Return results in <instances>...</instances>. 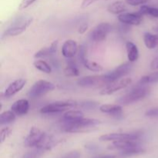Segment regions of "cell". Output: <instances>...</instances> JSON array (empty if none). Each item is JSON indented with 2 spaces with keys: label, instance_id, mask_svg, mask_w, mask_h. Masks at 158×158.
Listing matches in <instances>:
<instances>
[{
  "label": "cell",
  "instance_id": "1",
  "mask_svg": "<svg viewBox=\"0 0 158 158\" xmlns=\"http://www.w3.org/2000/svg\"><path fill=\"white\" fill-rule=\"evenodd\" d=\"M24 146L26 148H35L43 152V151L50 149L52 142L48 139L46 133L36 127H32L25 138Z\"/></svg>",
  "mask_w": 158,
  "mask_h": 158
},
{
  "label": "cell",
  "instance_id": "2",
  "mask_svg": "<svg viewBox=\"0 0 158 158\" xmlns=\"http://www.w3.org/2000/svg\"><path fill=\"white\" fill-rule=\"evenodd\" d=\"M100 121L96 119L83 118L77 122L64 124V131L68 133L88 132L100 124Z\"/></svg>",
  "mask_w": 158,
  "mask_h": 158
},
{
  "label": "cell",
  "instance_id": "3",
  "mask_svg": "<svg viewBox=\"0 0 158 158\" xmlns=\"http://www.w3.org/2000/svg\"><path fill=\"white\" fill-rule=\"evenodd\" d=\"M150 94V88L145 85H141L140 86L135 87L126 94L122 96L121 97L117 100V103L121 105H128L131 103H135L142 99L145 98Z\"/></svg>",
  "mask_w": 158,
  "mask_h": 158
},
{
  "label": "cell",
  "instance_id": "4",
  "mask_svg": "<svg viewBox=\"0 0 158 158\" xmlns=\"http://www.w3.org/2000/svg\"><path fill=\"white\" fill-rule=\"evenodd\" d=\"M32 18H24V17H19V18L15 19L12 24L5 30L3 32L2 38L4 37H11L16 36L20 35L26 30L29 25L32 23Z\"/></svg>",
  "mask_w": 158,
  "mask_h": 158
},
{
  "label": "cell",
  "instance_id": "5",
  "mask_svg": "<svg viewBox=\"0 0 158 158\" xmlns=\"http://www.w3.org/2000/svg\"><path fill=\"white\" fill-rule=\"evenodd\" d=\"M56 86L51 82L44 80H40L35 82L28 91V97L30 98H39L45 94L55 89Z\"/></svg>",
  "mask_w": 158,
  "mask_h": 158
},
{
  "label": "cell",
  "instance_id": "6",
  "mask_svg": "<svg viewBox=\"0 0 158 158\" xmlns=\"http://www.w3.org/2000/svg\"><path fill=\"white\" fill-rule=\"evenodd\" d=\"M78 106L77 102L73 100H66V101H57L43 106L40 112L41 114H57V113L64 112L72 108Z\"/></svg>",
  "mask_w": 158,
  "mask_h": 158
},
{
  "label": "cell",
  "instance_id": "7",
  "mask_svg": "<svg viewBox=\"0 0 158 158\" xmlns=\"http://www.w3.org/2000/svg\"><path fill=\"white\" fill-rule=\"evenodd\" d=\"M110 81L106 74L98 76H87L82 77L77 81V84L82 87H92V86H103L105 84H110Z\"/></svg>",
  "mask_w": 158,
  "mask_h": 158
},
{
  "label": "cell",
  "instance_id": "8",
  "mask_svg": "<svg viewBox=\"0 0 158 158\" xmlns=\"http://www.w3.org/2000/svg\"><path fill=\"white\" fill-rule=\"evenodd\" d=\"M112 31V26L108 23L97 25L90 32L89 37L94 42H102L106 40L108 34Z\"/></svg>",
  "mask_w": 158,
  "mask_h": 158
},
{
  "label": "cell",
  "instance_id": "9",
  "mask_svg": "<svg viewBox=\"0 0 158 158\" xmlns=\"http://www.w3.org/2000/svg\"><path fill=\"white\" fill-rule=\"evenodd\" d=\"M141 134L140 133H112L102 135L100 137L101 141H117V140H138Z\"/></svg>",
  "mask_w": 158,
  "mask_h": 158
},
{
  "label": "cell",
  "instance_id": "10",
  "mask_svg": "<svg viewBox=\"0 0 158 158\" xmlns=\"http://www.w3.org/2000/svg\"><path fill=\"white\" fill-rule=\"evenodd\" d=\"M131 83H132V80L131 78H124L121 79L120 80H117V81H114L108 84L107 86H106L104 89L100 91V94L103 96L111 95V94H114L117 91H119L120 89H123V88L127 87Z\"/></svg>",
  "mask_w": 158,
  "mask_h": 158
},
{
  "label": "cell",
  "instance_id": "11",
  "mask_svg": "<svg viewBox=\"0 0 158 158\" xmlns=\"http://www.w3.org/2000/svg\"><path fill=\"white\" fill-rule=\"evenodd\" d=\"M131 68H132V66L129 63H124L123 64L120 65L119 66H117L113 71L106 73V76L109 79L111 83L113 82L117 81V80H120V79L123 78L125 76L127 75L131 72Z\"/></svg>",
  "mask_w": 158,
  "mask_h": 158
},
{
  "label": "cell",
  "instance_id": "12",
  "mask_svg": "<svg viewBox=\"0 0 158 158\" xmlns=\"http://www.w3.org/2000/svg\"><path fill=\"white\" fill-rule=\"evenodd\" d=\"M118 20L121 23L130 25V26H138L142 23L143 15L139 12H127V13L120 14L118 16Z\"/></svg>",
  "mask_w": 158,
  "mask_h": 158
},
{
  "label": "cell",
  "instance_id": "13",
  "mask_svg": "<svg viewBox=\"0 0 158 158\" xmlns=\"http://www.w3.org/2000/svg\"><path fill=\"white\" fill-rule=\"evenodd\" d=\"M77 52H78V46L75 40H66L62 46V54L66 58H73L77 55Z\"/></svg>",
  "mask_w": 158,
  "mask_h": 158
},
{
  "label": "cell",
  "instance_id": "14",
  "mask_svg": "<svg viewBox=\"0 0 158 158\" xmlns=\"http://www.w3.org/2000/svg\"><path fill=\"white\" fill-rule=\"evenodd\" d=\"M26 83V80L24 79H18L8 86L4 92V96L6 97H10L15 95V94L19 93L23 89Z\"/></svg>",
  "mask_w": 158,
  "mask_h": 158
},
{
  "label": "cell",
  "instance_id": "15",
  "mask_svg": "<svg viewBox=\"0 0 158 158\" xmlns=\"http://www.w3.org/2000/svg\"><path fill=\"white\" fill-rule=\"evenodd\" d=\"M29 110V103L26 99L18 100L12 103L11 106V110L17 116L26 115Z\"/></svg>",
  "mask_w": 158,
  "mask_h": 158
},
{
  "label": "cell",
  "instance_id": "16",
  "mask_svg": "<svg viewBox=\"0 0 158 158\" xmlns=\"http://www.w3.org/2000/svg\"><path fill=\"white\" fill-rule=\"evenodd\" d=\"M137 146H140V144H139L137 140H117V141H113V143L108 147V149L124 151V150L129 149V148H135V147H137Z\"/></svg>",
  "mask_w": 158,
  "mask_h": 158
},
{
  "label": "cell",
  "instance_id": "17",
  "mask_svg": "<svg viewBox=\"0 0 158 158\" xmlns=\"http://www.w3.org/2000/svg\"><path fill=\"white\" fill-rule=\"evenodd\" d=\"M58 49V41L56 40L51 43L50 46H47V47L42 48L41 49L36 52L34 55V57L36 59L42 58V57H46L49 56L53 55L57 51Z\"/></svg>",
  "mask_w": 158,
  "mask_h": 158
},
{
  "label": "cell",
  "instance_id": "18",
  "mask_svg": "<svg viewBox=\"0 0 158 158\" xmlns=\"http://www.w3.org/2000/svg\"><path fill=\"white\" fill-rule=\"evenodd\" d=\"M84 118V114L80 110H68L64 114L63 117V121L64 124L77 122L81 119Z\"/></svg>",
  "mask_w": 158,
  "mask_h": 158
},
{
  "label": "cell",
  "instance_id": "19",
  "mask_svg": "<svg viewBox=\"0 0 158 158\" xmlns=\"http://www.w3.org/2000/svg\"><path fill=\"white\" fill-rule=\"evenodd\" d=\"M126 48L129 62L134 63V62L137 61L139 57V50L137 46L133 42H127L126 43Z\"/></svg>",
  "mask_w": 158,
  "mask_h": 158
},
{
  "label": "cell",
  "instance_id": "20",
  "mask_svg": "<svg viewBox=\"0 0 158 158\" xmlns=\"http://www.w3.org/2000/svg\"><path fill=\"white\" fill-rule=\"evenodd\" d=\"M143 42L148 49H155L158 45V35L151 32H145L143 35Z\"/></svg>",
  "mask_w": 158,
  "mask_h": 158
},
{
  "label": "cell",
  "instance_id": "21",
  "mask_svg": "<svg viewBox=\"0 0 158 158\" xmlns=\"http://www.w3.org/2000/svg\"><path fill=\"white\" fill-rule=\"evenodd\" d=\"M100 110L111 115H120L122 113V107L119 104H103L100 106Z\"/></svg>",
  "mask_w": 158,
  "mask_h": 158
},
{
  "label": "cell",
  "instance_id": "22",
  "mask_svg": "<svg viewBox=\"0 0 158 158\" xmlns=\"http://www.w3.org/2000/svg\"><path fill=\"white\" fill-rule=\"evenodd\" d=\"M127 9L126 4L123 2L117 1L111 3L107 7L108 12L112 14H122Z\"/></svg>",
  "mask_w": 158,
  "mask_h": 158
},
{
  "label": "cell",
  "instance_id": "23",
  "mask_svg": "<svg viewBox=\"0 0 158 158\" xmlns=\"http://www.w3.org/2000/svg\"><path fill=\"white\" fill-rule=\"evenodd\" d=\"M65 75L69 77H76L80 76V70L77 68V64L73 61L68 62V65L63 70Z\"/></svg>",
  "mask_w": 158,
  "mask_h": 158
},
{
  "label": "cell",
  "instance_id": "24",
  "mask_svg": "<svg viewBox=\"0 0 158 158\" xmlns=\"http://www.w3.org/2000/svg\"><path fill=\"white\" fill-rule=\"evenodd\" d=\"M15 114L12 110L5 111L0 114V124L5 125L12 123L15 121Z\"/></svg>",
  "mask_w": 158,
  "mask_h": 158
},
{
  "label": "cell",
  "instance_id": "25",
  "mask_svg": "<svg viewBox=\"0 0 158 158\" xmlns=\"http://www.w3.org/2000/svg\"><path fill=\"white\" fill-rule=\"evenodd\" d=\"M33 66L35 69L45 73L49 74L52 72V68H51L50 65L48 64L46 61H43V60H35L33 63Z\"/></svg>",
  "mask_w": 158,
  "mask_h": 158
},
{
  "label": "cell",
  "instance_id": "26",
  "mask_svg": "<svg viewBox=\"0 0 158 158\" xmlns=\"http://www.w3.org/2000/svg\"><path fill=\"white\" fill-rule=\"evenodd\" d=\"M155 83H158V72L153 73L144 76L139 81L140 85H147Z\"/></svg>",
  "mask_w": 158,
  "mask_h": 158
},
{
  "label": "cell",
  "instance_id": "27",
  "mask_svg": "<svg viewBox=\"0 0 158 158\" xmlns=\"http://www.w3.org/2000/svg\"><path fill=\"white\" fill-rule=\"evenodd\" d=\"M145 151H146L143 148H140V146H137L135 147V148H129V149L124 150V151H121L120 154L122 156H125V157H130V156L140 155V154H143Z\"/></svg>",
  "mask_w": 158,
  "mask_h": 158
},
{
  "label": "cell",
  "instance_id": "28",
  "mask_svg": "<svg viewBox=\"0 0 158 158\" xmlns=\"http://www.w3.org/2000/svg\"><path fill=\"white\" fill-rule=\"evenodd\" d=\"M83 66L86 68V69H88L89 70H90V71H93V72L100 73V72H101V71H103V66H102L101 65L99 64V63H96V62L90 61V60H87V59H86V60L83 62Z\"/></svg>",
  "mask_w": 158,
  "mask_h": 158
},
{
  "label": "cell",
  "instance_id": "29",
  "mask_svg": "<svg viewBox=\"0 0 158 158\" xmlns=\"http://www.w3.org/2000/svg\"><path fill=\"white\" fill-rule=\"evenodd\" d=\"M140 12L142 15H148L154 18H158V9L157 8L150 7L148 6H142L140 9Z\"/></svg>",
  "mask_w": 158,
  "mask_h": 158
},
{
  "label": "cell",
  "instance_id": "30",
  "mask_svg": "<svg viewBox=\"0 0 158 158\" xmlns=\"http://www.w3.org/2000/svg\"><path fill=\"white\" fill-rule=\"evenodd\" d=\"M97 104L98 103L95 101H91V100H86V101H83L80 103H78L80 107L84 110H88L95 109L97 106Z\"/></svg>",
  "mask_w": 158,
  "mask_h": 158
},
{
  "label": "cell",
  "instance_id": "31",
  "mask_svg": "<svg viewBox=\"0 0 158 158\" xmlns=\"http://www.w3.org/2000/svg\"><path fill=\"white\" fill-rule=\"evenodd\" d=\"M12 131L9 127H5L1 130L0 132V140H1V143H3L8 137L10 136Z\"/></svg>",
  "mask_w": 158,
  "mask_h": 158
},
{
  "label": "cell",
  "instance_id": "32",
  "mask_svg": "<svg viewBox=\"0 0 158 158\" xmlns=\"http://www.w3.org/2000/svg\"><path fill=\"white\" fill-rule=\"evenodd\" d=\"M86 49L84 46H80L79 49V59L80 60L81 63H83L86 60Z\"/></svg>",
  "mask_w": 158,
  "mask_h": 158
},
{
  "label": "cell",
  "instance_id": "33",
  "mask_svg": "<svg viewBox=\"0 0 158 158\" xmlns=\"http://www.w3.org/2000/svg\"><path fill=\"white\" fill-rule=\"evenodd\" d=\"M149 0H125L127 3L130 6H137L139 5H143L147 3Z\"/></svg>",
  "mask_w": 158,
  "mask_h": 158
},
{
  "label": "cell",
  "instance_id": "34",
  "mask_svg": "<svg viewBox=\"0 0 158 158\" xmlns=\"http://www.w3.org/2000/svg\"><path fill=\"white\" fill-rule=\"evenodd\" d=\"M36 0H22L21 3H20L19 6V9H24L26 8L29 7V6L34 3Z\"/></svg>",
  "mask_w": 158,
  "mask_h": 158
},
{
  "label": "cell",
  "instance_id": "35",
  "mask_svg": "<svg viewBox=\"0 0 158 158\" xmlns=\"http://www.w3.org/2000/svg\"><path fill=\"white\" fill-rule=\"evenodd\" d=\"M80 153L77 151H71V152L67 153L65 155H63L61 158H80Z\"/></svg>",
  "mask_w": 158,
  "mask_h": 158
},
{
  "label": "cell",
  "instance_id": "36",
  "mask_svg": "<svg viewBox=\"0 0 158 158\" xmlns=\"http://www.w3.org/2000/svg\"><path fill=\"white\" fill-rule=\"evenodd\" d=\"M41 153H42L41 151H40V150L38 149H35V151L26 154V155H24V157L23 158H37L40 155Z\"/></svg>",
  "mask_w": 158,
  "mask_h": 158
},
{
  "label": "cell",
  "instance_id": "37",
  "mask_svg": "<svg viewBox=\"0 0 158 158\" xmlns=\"http://www.w3.org/2000/svg\"><path fill=\"white\" fill-rule=\"evenodd\" d=\"M145 115H146L147 117H158V107L152 108V109L148 110H147Z\"/></svg>",
  "mask_w": 158,
  "mask_h": 158
},
{
  "label": "cell",
  "instance_id": "38",
  "mask_svg": "<svg viewBox=\"0 0 158 158\" xmlns=\"http://www.w3.org/2000/svg\"><path fill=\"white\" fill-rule=\"evenodd\" d=\"M86 149H87L89 151H91V152H94V151H96L97 149H98V147L95 144V143H87V144L85 146Z\"/></svg>",
  "mask_w": 158,
  "mask_h": 158
},
{
  "label": "cell",
  "instance_id": "39",
  "mask_svg": "<svg viewBox=\"0 0 158 158\" xmlns=\"http://www.w3.org/2000/svg\"><path fill=\"white\" fill-rule=\"evenodd\" d=\"M96 1H98V0H83V2H82V8L85 9V8L89 7L92 3H94Z\"/></svg>",
  "mask_w": 158,
  "mask_h": 158
},
{
  "label": "cell",
  "instance_id": "40",
  "mask_svg": "<svg viewBox=\"0 0 158 158\" xmlns=\"http://www.w3.org/2000/svg\"><path fill=\"white\" fill-rule=\"evenodd\" d=\"M87 29H88V25L83 24L80 26V28H79L78 29V32L80 34H84L85 32L87 31Z\"/></svg>",
  "mask_w": 158,
  "mask_h": 158
},
{
  "label": "cell",
  "instance_id": "41",
  "mask_svg": "<svg viewBox=\"0 0 158 158\" xmlns=\"http://www.w3.org/2000/svg\"><path fill=\"white\" fill-rule=\"evenodd\" d=\"M151 68L152 69H158V56L154 59L153 61L151 62Z\"/></svg>",
  "mask_w": 158,
  "mask_h": 158
},
{
  "label": "cell",
  "instance_id": "42",
  "mask_svg": "<svg viewBox=\"0 0 158 158\" xmlns=\"http://www.w3.org/2000/svg\"><path fill=\"white\" fill-rule=\"evenodd\" d=\"M94 158H117V157L114 155H101V156H97Z\"/></svg>",
  "mask_w": 158,
  "mask_h": 158
},
{
  "label": "cell",
  "instance_id": "43",
  "mask_svg": "<svg viewBox=\"0 0 158 158\" xmlns=\"http://www.w3.org/2000/svg\"><path fill=\"white\" fill-rule=\"evenodd\" d=\"M155 30H156V31H157V32H158V26H157V27H156V28H155Z\"/></svg>",
  "mask_w": 158,
  "mask_h": 158
}]
</instances>
